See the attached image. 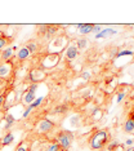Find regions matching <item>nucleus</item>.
<instances>
[{"label":"nucleus","instance_id":"nucleus-1","mask_svg":"<svg viewBox=\"0 0 134 151\" xmlns=\"http://www.w3.org/2000/svg\"><path fill=\"white\" fill-rule=\"evenodd\" d=\"M108 139L110 136L107 130H97L89 139V146L92 150H101L107 145Z\"/></svg>","mask_w":134,"mask_h":151},{"label":"nucleus","instance_id":"nucleus-2","mask_svg":"<svg viewBox=\"0 0 134 151\" xmlns=\"http://www.w3.org/2000/svg\"><path fill=\"white\" fill-rule=\"evenodd\" d=\"M74 141V133L71 130H61L57 136V143L61 146V150L67 151L72 145Z\"/></svg>","mask_w":134,"mask_h":151},{"label":"nucleus","instance_id":"nucleus-3","mask_svg":"<svg viewBox=\"0 0 134 151\" xmlns=\"http://www.w3.org/2000/svg\"><path fill=\"white\" fill-rule=\"evenodd\" d=\"M53 128H54V123L50 119H43L37 124V130L40 133H49Z\"/></svg>","mask_w":134,"mask_h":151},{"label":"nucleus","instance_id":"nucleus-4","mask_svg":"<svg viewBox=\"0 0 134 151\" xmlns=\"http://www.w3.org/2000/svg\"><path fill=\"white\" fill-rule=\"evenodd\" d=\"M10 73H12V62H5V63H1L0 65V79H5V78H9Z\"/></svg>","mask_w":134,"mask_h":151},{"label":"nucleus","instance_id":"nucleus-5","mask_svg":"<svg viewBox=\"0 0 134 151\" xmlns=\"http://www.w3.org/2000/svg\"><path fill=\"white\" fill-rule=\"evenodd\" d=\"M93 26H94V23H79V25H76V29L79 30L80 35H88L92 32Z\"/></svg>","mask_w":134,"mask_h":151},{"label":"nucleus","instance_id":"nucleus-6","mask_svg":"<svg viewBox=\"0 0 134 151\" xmlns=\"http://www.w3.org/2000/svg\"><path fill=\"white\" fill-rule=\"evenodd\" d=\"M118 34V30L115 29H111V27H107V29H102L101 32H98L95 35V39H103V37H108V36H112Z\"/></svg>","mask_w":134,"mask_h":151},{"label":"nucleus","instance_id":"nucleus-7","mask_svg":"<svg viewBox=\"0 0 134 151\" xmlns=\"http://www.w3.org/2000/svg\"><path fill=\"white\" fill-rule=\"evenodd\" d=\"M79 56V49L75 45H70L66 49V58L67 60H75Z\"/></svg>","mask_w":134,"mask_h":151},{"label":"nucleus","instance_id":"nucleus-8","mask_svg":"<svg viewBox=\"0 0 134 151\" xmlns=\"http://www.w3.org/2000/svg\"><path fill=\"white\" fill-rule=\"evenodd\" d=\"M4 129L5 130H8L9 132V129L12 128L13 125H14V123H16V118L13 116L12 114H6L5 116H4Z\"/></svg>","mask_w":134,"mask_h":151},{"label":"nucleus","instance_id":"nucleus-9","mask_svg":"<svg viewBox=\"0 0 134 151\" xmlns=\"http://www.w3.org/2000/svg\"><path fill=\"white\" fill-rule=\"evenodd\" d=\"M35 99H36V94H35V93H30V92H26V93H23V96H22V104L26 105V106H29V105L32 104Z\"/></svg>","mask_w":134,"mask_h":151},{"label":"nucleus","instance_id":"nucleus-10","mask_svg":"<svg viewBox=\"0 0 134 151\" xmlns=\"http://www.w3.org/2000/svg\"><path fill=\"white\" fill-rule=\"evenodd\" d=\"M124 130H125V133H132L134 130V111L132 112L130 118L125 122V124H124Z\"/></svg>","mask_w":134,"mask_h":151},{"label":"nucleus","instance_id":"nucleus-11","mask_svg":"<svg viewBox=\"0 0 134 151\" xmlns=\"http://www.w3.org/2000/svg\"><path fill=\"white\" fill-rule=\"evenodd\" d=\"M29 57H30V52H29V49H27L26 47H22L21 49L17 50V58H18L19 61H25Z\"/></svg>","mask_w":134,"mask_h":151},{"label":"nucleus","instance_id":"nucleus-12","mask_svg":"<svg viewBox=\"0 0 134 151\" xmlns=\"http://www.w3.org/2000/svg\"><path fill=\"white\" fill-rule=\"evenodd\" d=\"M13 141H14V134L12 132H6L1 139V143H3V146H9L13 143Z\"/></svg>","mask_w":134,"mask_h":151},{"label":"nucleus","instance_id":"nucleus-13","mask_svg":"<svg viewBox=\"0 0 134 151\" xmlns=\"http://www.w3.org/2000/svg\"><path fill=\"white\" fill-rule=\"evenodd\" d=\"M13 56V49L12 48H5V50H3L1 52V58L5 61V62H8V61L12 58Z\"/></svg>","mask_w":134,"mask_h":151},{"label":"nucleus","instance_id":"nucleus-14","mask_svg":"<svg viewBox=\"0 0 134 151\" xmlns=\"http://www.w3.org/2000/svg\"><path fill=\"white\" fill-rule=\"evenodd\" d=\"M125 56H134V52H133V50H129V49L119 50L115 58H121V57H125Z\"/></svg>","mask_w":134,"mask_h":151},{"label":"nucleus","instance_id":"nucleus-15","mask_svg":"<svg viewBox=\"0 0 134 151\" xmlns=\"http://www.w3.org/2000/svg\"><path fill=\"white\" fill-rule=\"evenodd\" d=\"M88 45V39H85V37H81V39H77V43H76V47L77 49H84L85 47Z\"/></svg>","mask_w":134,"mask_h":151},{"label":"nucleus","instance_id":"nucleus-16","mask_svg":"<svg viewBox=\"0 0 134 151\" xmlns=\"http://www.w3.org/2000/svg\"><path fill=\"white\" fill-rule=\"evenodd\" d=\"M43 101H44V97H37L35 101H34L31 105H29V106H31L32 109H37V107H40V105L43 104Z\"/></svg>","mask_w":134,"mask_h":151},{"label":"nucleus","instance_id":"nucleus-17","mask_svg":"<svg viewBox=\"0 0 134 151\" xmlns=\"http://www.w3.org/2000/svg\"><path fill=\"white\" fill-rule=\"evenodd\" d=\"M67 109L68 107L66 105H59L54 109V112H56V114H64V112H67Z\"/></svg>","mask_w":134,"mask_h":151},{"label":"nucleus","instance_id":"nucleus-18","mask_svg":"<svg viewBox=\"0 0 134 151\" xmlns=\"http://www.w3.org/2000/svg\"><path fill=\"white\" fill-rule=\"evenodd\" d=\"M57 31H58V27L57 26H48L45 35L47 36H52V35H54V34H57Z\"/></svg>","mask_w":134,"mask_h":151},{"label":"nucleus","instance_id":"nucleus-19","mask_svg":"<svg viewBox=\"0 0 134 151\" xmlns=\"http://www.w3.org/2000/svg\"><path fill=\"white\" fill-rule=\"evenodd\" d=\"M26 48H27V49H29L30 54H31V53H35L36 50H37V44H36V43H34V42H31V43L27 44Z\"/></svg>","mask_w":134,"mask_h":151},{"label":"nucleus","instance_id":"nucleus-20","mask_svg":"<svg viewBox=\"0 0 134 151\" xmlns=\"http://www.w3.org/2000/svg\"><path fill=\"white\" fill-rule=\"evenodd\" d=\"M47 151H61V146L58 145L57 142H54V143H52V145L48 146Z\"/></svg>","mask_w":134,"mask_h":151},{"label":"nucleus","instance_id":"nucleus-21","mask_svg":"<svg viewBox=\"0 0 134 151\" xmlns=\"http://www.w3.org/2000/svg\"><path fill=\"white\" fill-rule=\"evenodd\" d=\"M119 147V142L118 141H111L108 143V151H115Z\"/></svg>","mask_w":134,"mask_h":151},{"label":"nucleus","instance_id":"nucleus-22","mask_svg":"<svg viewBox=\"0 0 134 151\" xmlns=\"http://www.w3.org/2000/svg\"><path fill=\"white\" fill-rule=\"evenodd\" d=\"M37 88H39V84H37V83H34V84H31L30 87L26 89V91L30 92V93H35V92L37 91Z\"/></svg>","mask_w":134,"mask_h":151},{"label":"nucleus","instance_id":"nucleus-23","mask_svg":"<svg viewBox=\"0 0 134 151\" xmlns=\"http://www.w3.org/2000/svg\"><path fill=\"white\" fill-rule=\"evenodd\" d=\"M16 151H30L29 145H27V143H25V142H22V143H21V145L16 149Z\"/></svg>","mask_w":134,"mask_h":151},{"label":"nucleus","instance_id":"nucleus-24","mask_svg":"<svg viewBox=\"0 0 134 151\" xmlns=\"http://www.w3.org/2000/svg\"><path fill=\"white\" fill-rule=\"evenodd\" d=\"M79 120H80V116L79 115H74V116H71V119H70V124L71 125H77V123H79Z\"/></svg>","mask_w":134,"mask_h":151},{"label":"nucleus","instance_id":"nucleus-25","mask_svg":"<svg viewBox=\"0 0 134 151\" xmlns=\"http://www.w3.org/2000/svg\"><path fill=\"white\" fill-rule=\"evenodd\" d=\"M32 107H31V106H27V109L25 110V111L22 112V118H29L30 116V114H31V111H32Z\"/></svg>","mask_w":134,"mask_h":151},{"label":"nucleus","instance_id":"nucleus-26","mask_svg":"<svg viewBox=\"0 0 134 151\" xmlns=\"http://www.w3.org/2000/svg\"><path fill=\"white\" fill-rule=\"evenodd\" d=\"M101 31H102V26H101V25H94V26H93L92 32L94 34V35H97V34L101 32Z\"/></svg>","mask_w":134,"mask_h":151},{"label":"nucleus","instance_id":"nucleus-27","mask_svg":"<svg viewBox=\"0 0 134 151\" xmlns=\"http://www.w3.org/2000/svg\"><path fill=\"white\" fill-rule=\"evenodd\" d=\"M6 42H8V40H6L4 36H0V49H3V48H5V45H6Z\"/></svg>","mask_w":134,"mask_h":151},{"label":"nucleus","instance_id":"nucleus-28","mask_svg":"<svg viewBox=\"0 0 134 151\" xmlns=\"http://www.w3.org/2000/svg\"><path fill=\"white\" fill-rule=\"evenodd\" d=\"M124 97H125V92H120V93H118V96H116V102H121Z\"/></svg>","mask_w":134,"mask_h":151},{"label":"nucleus","instance_id":"nucleus-29","mask_svg":"<svg viewBox=\"0 0 134 151\" xmlns=\"http://www.w3.org/2000/svg\"><path fill=\"white\" fill-rule=\"evenodd\" d=\"M81 78L84 79V80H88V79H90V73H88V71H84V73L81 74Z\"/></svg>","mask_w":134,"mask_h":151},{"label":"nucleus","instance_id":"nucleus-30","mask_svg":"<svg viewBox=\"0 0 134 151\" xmlns=\"http://www.w3.org/2000/svg\"><path fill=\"white\" fill-rule=\"evenodd\" d=\"M118 52H119V50L116 49V48H113V49H111V53H110V56H111V57H116Z\"/></svg>","mask_w":134,"mask_h":151},{"label":"nucleus","instance_id":"nucleus-31","mask_svg":"<svg viewBox=\"0 0 134 151\" xmlns=\"http://www.w3.org/2000/svg\"><path fill=\"white\" fill-rule=\"evenodd\" d=\"M125 145H126V146H129V147H130V146H132V145H133V139H132V138H129V139H126V141H125Z\"/></svg>","mask_w":134,"mask_h":151},{"label":"nucleus","instance_id":"nucleus-32","mask_svg":"<svg viewBox=\"0 0 134 151\" xmlns=\"http://www.w3.org/2000/svg\"><path fill=\"white\" fill-rule=\"evenodd\" d=\"M3 102H4V94H0V109L3 106Z\"/></svg>","mask_w":134,"mask_h":151},{"label":"nucleus","instance_id":"nucleus-33","mask_svg":"<svg viewBox=\"0 0 134 151\" xmlns=\"http://www.w3.org/2000/svg\"><path fill=\"white\" fill-rule=\"evenodd\" d=\"M112 80H113V78H110V79L107 78V79H106V83H107V84H110V83H111Z\"/></svg>","mask_w":134,"mask_h":151},{"label":"nucleus","instance_id":"nucleus-34","mask_svg":"<svg viewBox=\"0 0 134 151\" xmlns=\"http://www.w3.org/2000/svg\"><path fill=\"white\" fill-rule=\"evenodd\" d=\"M17 96H21V91H17ZM17 99H18V97L14 96V101H17Z\"/></svg>","mask_w":134,"mask_h":151},{"label":"nucleus","instance_id":"nucleus-35","mask_svg":"<svg viewBox=\"0 0 134 151\" xmlns=\"http://www.w3.org/2000/svg\"><path fill=\"white\" fill-rule=\"evenodd\" d=\"M124 151H134V147H133V146H130V147H128V149L124 150Z\"/></svg>","mask_w":134,"mask_h":151},{"label":"nucleus","instance_id":"nucleus-36","mask_svg":"<svg viewBox=\"0 0 134 151\" xmlns=\"http://www.w3.org/2000/svg\"><path fill=\"white\" fill-rule=\"evenodd\" d=\"M12 49H13V52H14V50H18V47H17V45H13Z\"/></svg>","mask_w":134,"mask_h":151},{"label":"nucleus","instance_id":"nucleus-37","mask_svg":"<svg viewBox=\"0 0 134 151\" xmlns=\"http://www.w3.org/2000/svg\"><path fill=\"white\" fill-rule=\"evenodd\" d=\"M0 134H1V129H0Z\"/></svg>","mask_w":134,"mask_h":151}]
</instances>
